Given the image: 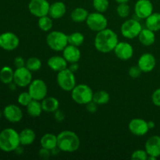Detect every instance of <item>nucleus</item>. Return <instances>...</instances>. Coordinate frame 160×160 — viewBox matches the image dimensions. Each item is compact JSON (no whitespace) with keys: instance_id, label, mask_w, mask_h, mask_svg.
<instances>
[{"instance_id":"obj_34","label":"nucleus","mask_w":160,"mask_h":160,"mask_svg":"<svg viewBox=\"0 0 160 160\" xmlns=\"http://www.w3.org/2000/svg\"><path fill=\"white\" fill-rule=\"evenodd\" d=\"M109 6V0H93V7L96 12L103 13L107 10Z\"/></svg>"},{"instance_id":"obj_42","label":"nucleus","mask_w":160,"mask_h":160,"mask_svg":"<svg viewBox=\"0 0 160 160\" xmlns=\"http://www.w3.org/2000/svg\"><path fill=\"white\" fill-rule=\"evenodd\" d=\"M98 109V105L93 101H91L88 104H86V109L88 112H91V113H95Z\"/></svg>"},{"instance_id":"obj_8","label":"nucleus","mask_w":160,"mask_h":160,"mask_svg":"<svg viewBox=\"0 0 160 160\" xmlns=\"http://www.w3.org/2000/svg\"><path fill=\"white\" fill-rule=\"evenodd\" d=\"M86 24L92 31L98 32L107 28L108 20L103 13L95 12L89 13L86 20Z\"/></svg>"},{"instance_id":"obj_44","label":"nucleus","mask_w":160,"mask_h":160,"mask_svg":"<svg viewBox=\"0 0 160 160\" xmlns=\"http://www.w3.org/2000/svg\"><path fill=\"white\" fill-rule=\"evenodd\" d=\"M78 67H78V62H73V63H70V67H69V69H70L72 72L75 73V72L78 70Z\"/></svg>"},{"instance_id":"obj_10","label":"nucleus","mask_w":160,"mask_h":160,"mask_svg":"<svg viewBox=\"0 0 160 160\" xmlns=\"http://www.w3.org/2000/svg\"><path fill=\"white\" fill-rule=\"evenodd\" d=\"M49 8L48 0H31L28 4L29 12L38 18L48 15Z\"/></svg>"},{"instance_id":"obj_33","label":"nucleus","mask_w":160,"mask_h":160,"mask_svg":"<svg viewBox=\"0 0 160 160\" xmlns=\"http://www.w3.org/2000/svg\"><path fill=\"white\" fill-rule=\"evenodd\" d=\"M25 67L31 71H38L42 67V61L37 57H31L26 61Z\"/></svg>"},{"instance_id":"obj_17","label":"nucleus","mask_w":160,"mask_h":160,"mask_svg":"<svg viewBox=\"0 0 160 160\" xmlns=\"http://www.w3.org/2000/svg\"><path fill=\"white\" fill-rule=\"evenodd\" d=\"M156 65V60L155 56L151 53H144L138 61V66L140 67L142 72L148 73L154 70Z\"/></svg>"},{"instance_id":"obj_20","label":"nucleus","mask_w":160,"mask_h":160,"mask_svg":"<svg viewBox=\"0 0 160 160\" xmlns=\"http://www.w3.org/2000/svg\"><path fill=\"white\" fill-rule=\"evenodd\" d=\"M66 12H67V7L64 2L60 1L55 2L50 4L48 16L54 20H58L62 18L65 15Z\"/></svg>"},{"instance_id":"obj_45","label":"nucleus","mask_w":160,"mask_h":160,"mask_svg":"<svg viewBox=\"0 0 160 160\" xmlns=\"http://www.w3.org/2000/svg\"><path fill=\"white\" fill-rule=\"evenodd\" d=\"M148 128H149V130H151V129H153V128L156 127V124H155L154 122L150 120V121H148Z\"/></svg>"},{"instance_id":"obj_21","label":"nucleus","mask_w":160,"mask_h":160,"mask_svg":"<svg viewBox=\"0 0 160 160\" xmlns=\"http://www.w3.org/2000/svg\"><path fill=\"white\" fill-rule=\"evenodd\" d=\"M67 61L63 56H54L50 57L47 61V64L50 69L56 72H59L67 68Z\"/></svg>"},{"instance_id":"obj_5","label":"nucleus","mask_w":160,"mask_h":160,"mask_svg":"<svg viewBox=\"0 0 160 160\" xmlns=\"http://www.w3.org/2000/svg\"><path fill=\"white\" fill-rule=\"evenodd\" d=\"M46 43L53 51L62 52L69 44L68 35L62 31H51L46 37Z\"/></svg>"},{"instance_id":"obj_27","label":"nucleus","mask_w":160,"mask_h":160,"mask_svg":"<svg viewBox=\"0 0 160 160\" xmlns=\"http://www.w3.org/2000/svg\"><path fill=\"white\" fill-rule=\"evenodd\" d=\"M42 111H43V109H42V102H40V101H38V100L33 99L27 106L28 114L30 117H34V118L40 117Z\"/></svg>"},{"instance_id":"obj_32","label":"nucleus","mask_w":160,"mask_h":160,"mask_svg":"<svg viewBox=\"0 0 160 160\" xmlns=\"http://www.w3.org/2000/svg\"><path fill=\"white\" fill-rule=\"evenodd\" d=\"M84 42V36L81 32H73L68 35V42L74 46H81Z\"/></svg>"},{"instance_id":"obj_40","label":"nucleus","mask_w":160,"mask_h":160,"mask_svg":"<svg viewBox=\"0 0 160 160\" xmlns=\"http://www.w3.org/2000/svg\"><path fill=\"white\" fill-rule=\"evenodd\" d=\"M65 113L63 112V111H62L61 109H57L56 112H54V119L57 122L60 123L62 122L65 120Z\"/></svg>"},{"instance_id":"obj_36","label":"nucleus","mask_w":160,"mask_h":160,"mask_svg":"<svg viewBox=\"0 0 160 160\" xmlns=\"http://www.w3.org/2000/svg\"><path fill=\"white\" fill-rule=\"evenodd\" d=\"M32 100V97L31 96V95H30V93L28 92L20 93L19 95L18 98H17V102H18L19 104L23 106H26V107Z\"/></svg>"},{"instance_id":"obj_28","label":"nucleus","mask_w":160,"mask_h":160,"mask_svg":"<svg viewBox=\"0 0 160 160\" xmlns=\"http://www.w3.org/2000/svg\"><path fill=\"white\" fill-rule=\"evenodd\" d=\"M89 15V12L86 9L83 7H78L73 9L70 14L71 20L75 23H82L86 21Z\"/></svg>"},{"instance_id":"obj_6","label":"nucleus","mask_w":160,"mask_h":160,"mask_svg":"<svg viewBox=\"0 0 160 160\" xmlns=\"http://www.w3.org/2000/svg\"><path fill=\"white\" fill-rule=\"evenodd\" d=\"M56 81L59 87L65 92H71L76 84V78L73 72L67 67L65 70L58 72Z\"/></svg>"},{"instance_id":"obj_26","label":"nucleus","mask_w":160,"mask_h":160,"mask_svg":"<svg viewBox=\"0 0 160 160\" xmlns=\"http://www.w3.org/2000/svg\"><path fill=\"white\" fill-rule=\"evenodd\" d=\"M146 28L152 31H159L160 30V13L159 12H152L149 17L145 19Z\"/></svg>"},{"instance_id":"obj_13","label":"nucleus","mask_w":160,"mask_h":160,"mask_svg":"<svg viewBox=\"0 0 160 160\" xmlns=\"http://www.w3.org/2000/svg\"><path fill=\"white\" fill-rule=\"evenodd\" d=\"M153 4L150 0H138L134 5V12L139 19H146L153 12Z\"/></svg>"},{"instance_id":"obj_18","label":"nucleus","mask_w":160,"mask_h":160,"mask_svg":"<svg viewBox=\"0 0 160 160\" xmlns=\"http://www.w3.org/2000/svg\"><path fill=\"white\" fill-rule=\"evenodd\" d=\"M145 151L149 156L158 158L160 156V136L153 135L146 141Z\"/></svg>"},{"instance_id":"obj_4","label":"nucleus","mask_w":160,"mask_h":160,"mask_svg":"<svg viewBox=\"0 0 160 160\" xmlns=\"http://www.w3.org/2000/svg\"><path fill=\"white\" fill-rule=\"evenodd\" d=\"M93 91L88 85L78 84L71 91V98L77 104L86 105L93 98Z\"/></svg>"},{"instance_id":"obj_24","label":"nucleus","mask_w":160,"mask_h":160,"mask_svg":"<svg viewBox=\"0 0 160 160\" xmlns=\"http://www.w3.org/2000/svg\"><path fill=\"white\" fill-rule=\"evenodd\" d=\"M40 144L42 148L52 150L53 148L57 147V135L51 133H47L41 138Z\"/></svg>"},{"instance_id":"obj_41","label":"nucleus","mask_w":160,"mask_h":160,"mask_svg":"<svg viewBox=\"0 0 160 160\" xmlns=\"http://www.w3.org/2000/svg\"><path fill=\"white\" fill-rule=\"evenodd\" d=\"M38 154H39V156H40L42 159H48V158L50 157L52 153H51V150L47 149V148H42H42L39 150Z\"/></svg>"},{"instance_id":"obj_29","label":"nucleus","mask_w":160,"mask_h":160,"mask_svg":"<svg viewBox=\"0 0 160 160\" xmlns=\"http://www.w3.org/2000/svg\"><path fill=\"white\" fill-rule=\"evenodd\" d=\"M14 71L10 67L5 66L0 70V81L3 84H9L13 81Z\"/></svg>"},{"instance_id":"obj_3","label":"nucleus","mask_w":160,"mask_h":160,"mask_svg":"<svg viewBox=\"0 0 160 160\" xmlns=\"http://www.w3.org/2000/svg\"><path fill=\"white\" fill-rule=\"evenodd\" d=\"M20 145V135L12 128H5L0 132V149L5 152H13Z\"/></svg>"},{"instance_id":"obj_9","label":"nucleus","mask_w":160,"mask_h":160,"mask_svg":"<svg viewBox=\"0 0 160 160\" xmlns=\"http://www.w3.org/2000/svg\"><path fill=\"white\" fill-rule=\"evenodd\" d=\"M28 92L33 99L42 101L47 96L48 87L45 81L42 79L33 80L28 85Z\"/></svg>"},{"instance_id":"obj_12","label":"nucleus","mask_w":160,"mask_h":160,"mask_svg":"<svg viewBox=\"0 0 160 160\" xmlns=\"http://www.w3.org/2000/svg\"><path fill=\"white\" fill-rule=\"evenodd\" d=\"M20 39L12 32H4L0 34V48L6 51H12L18 48Z\"/></svg>"},{"instance_id":"obj_23","label":"nucleus","mask_w":160,"mask_h":160,"mask_svg":"<svg viewBox=\"0 0 160 160\" xmlns=\"http://www.w3.org/2000/svg\"><path fill=\"white\" fill-rule=\"evenodd\" d=\"M42 106L44 112L54 113L57 109H59V100L55 97L46 96L43 100H42Z\"/></svg>"},{"instance_id":"obj_14","label":"nucleus","mask_w":160,"mask_h":160,"mask_svg":"<svg viewBox=\"0 0 160 160\" xmlns=\"http://www.w3.org/2000/svg\"><path fill=\"white\" fill-rule=\"evenodd\" d=\"M128 129L131 134L138 137L144 136L149 131L148 122L140 118L132 119L128 124Z\"/></svg>"},{"instance_id":"obj_15","label":"nucleus","mask_w":160,"mask_h":160,"mask_svg":"<svg viewBox=\"0 0 160 160\" xmlns=\"http://www.w3.org/2000/svg\"><path fill=\"white\" fill-rule=\"evenodd\" d=\"M113 51L116 56L118 59L123 61H127L131 59L134 55L133 46L130 43L125 42H118Z\"/></svg>"},{"instance_id":"obj_22","label":"nucleus","mask_w":160,"mask_h":160,"mask_svg":"<svg viewBox=\"0 0 160 160\" xmlns=\"http://www.w3.org/2000/svg\"><path fill=\"white\" fill-rule=\"evenodd\" d=\"M138 38L140 43L143 45H145V46H150V45H153L156 42L155 31H152L147 28L142 30Z\"/></svg>"},{"instance_id":"obj_16","label":"nucleus","mask_w":160,"mask_h":160,"mask_svg":"<svg viewBox=\"0 0 160 160\" xmlns=\"http://www.w3.org/2000/svg\"><path fill=\"white\" fill-rule=\"evenodd\" d=\"M3 116L11 123H19L23 118V112L17 105L9 104L3 109Z\"/></svg>"},{"instance_id":"obj_30","label":"nucleus","mask_w":160,"mask_h":160,"mask_svg":"<svg viewBox=\"0 0 160 160\" xmlns=\"http://www.w3.org/2000/svg\"><path fill=\"white\" fill-rule=\"evenodd\" d=\"M109 94L106 91H98L95 92L93 95V98L92 101L95 102L98 106H102V105L107 104L109 101Z\"/></svg>"},{"instance_id":"obj_46","label":"nucleus","mask_w":160,"mask_h":160,"mask_svg":"<svg viewBox=\"0 0 160 160\" xmlns=\"http://www.w3.org/2000/svg\"><path fill=\"white\" fill-rule=\"evenodd\" d=\"M117 3H128L129 0H115Z\"/></svg>"},{"instance_id":"obj_1","label":"nucleus","mask_w":160,"mask_h":160,"mask_svg":"<svg viewBox=\"0 0 160 160\" xmlns=\"http://www.w3.org/2000/svg\"><path fill=\"white\" fill-rule=\"evenodd\" d=\"M119 42L118 35L112 30L106 28L97 32L95 38V48L102 53H109L113 51Z\"/></svg>"},{"instance_id":"obj_19","label":"nucleus","mask_w":160,"mask_h":160,"mask_svg":"<svg viewBox=\"0 0 160 160\" xmlns=\"http://www.w3.org/2000/svg\"><path fill=\"white\" fill-rule=\"evenodd\" d=\"M62 56L69 63L78 62L81 56V50L78 46H74L68 44L65 48L62 50Z\"/></svg>"},{"instance_id":"obj_7","label":"nucleus","mask_w":160,"mask_h":160,"mask_svg":"<svg viewBox=\"0 0 160 160\" xmlns=\"http://www.w3.org/2000/svg\"><path fill=\"white\" fill-rule=\"evenodd\" d=\"M142 28L140 22L136 19H129L122 23L120 32L124 38L128 39H134L138 37Z\"/></svg>"},{"instance_id":"obj_11","label":"nucleus","mask_w":160,"mask_h":160,"mask_svg":"<svg viewBox=\"0 0 160 160\" xmlns=\"http://www.w3.org/2000/svg\"><path fill=\"white\" fill-rule=\"evenodd\" d=\"M32 73L26 67L17 68L14 71L13 82L18 87L24 88L29 85L32 81Z\"/></svg>"},{"instance_id":"obj_43","label":"nucleus","mask_w":160,"mask_h":160,"mask_svg":"<svg viewBox=\"0 0 160 160\" xmlns=\"http://www.w3.org/2000/svg\"><path fill=\"white\" fill-rule=\"evenodd\" d=\"M13 64L16 67V68H20V67H25L26 65V62H25L24 59L23 57H20V56H17L14 59Z\"/></svg>"},{"instance_id":"obj_2","label":"nucleus","mask_w":160,"mask_h":160,"mask_svg":"<svg viewBox=\"0 0 160 160\" xmlns=\"http://www.w3.org/2000/svg\"><path fill=\"white\" fill-rule=\"evenodd\" d=\"M81 140L76 133L71 131H63L57 135V147L64 152H73L78 150Z\"/></svg>"},{"instance_id":"obj_35","label":"nucleus","mask_w":160,"mask_h":160,"mask_svg":"<svg viewBox=\"0 0 160 160\" xmlns=\"http://www.w3.org/2000/svg\"><path fill=\"white\" fill-rule=\"evenodd\" d=\"M117 12L121 18H127L129 17L131 9L128 3H119L117 7Z\"/></svg>"},{"instance_id":"obj_25","label":"nucleus","mask_w":160,"mask_h":160,"mask_svg":"<svg viewBox=\"0 0 160 160\" xmlns=\"http://www.w3.org/2000/svg\"><path fill=\"white\" fill-rule=\"evenodd\" d=\"M20 142L22 145H30L34 143L36 138L35 132L31 128H25L20 133Z\"/></svg>"},{"instance_id":"obj_39","label":"nucleus","mask_w":160,"mask_h":160,"mask_svg":"<svg viewBox=\"0 0 160 160\" xmlns=\"http://www.w3.org/2000/svg\"><path fill=\"white\" fill-rule=\"evenodd\" d=\"M152 101L156 106L160 107V88L156 89L152 95Z\"/></svg>"},{"instance_id":"obj_37","label":"nucleus","mask_w":160,"mask_h":160,"mask_svg":"<svg viewBox=\"0 0 160 160\" xmlns=\"http://www.w3.org/2000/svg\"><path fill=\"white\" fill-rule=\"evenodd\" d=\"M148 157V155L145 149H138L131 155V159L133 160H147Z\"/></svg>"},{"instance_id":"obj_31","label":"nucleus","mask_w":160,"mask_h":160,"mask_svg":"<svg viewBox=\"0 0 160 160\" xmlns=\"http://www.w3.org/2000/svg\"><path fill=\"white\" fill-rule=\"evenodd\" d=\"M38 28L42 31L48 32V31H51V29L52 28V18H51L48 15L39 17L38 21Z\"/></svg>"},{"instance_id":"obj_38","label":"nucleus","mask_w":160,"mask_h":160,"mask_svg":"<svg viewBox=\"0 0 160 160\" xmlns=\"http://www.w3.org/2000/svg\"><path fill=\"white\" fill-rule=\"evenodd\" d=\"M142 70H141L138 66H133L128 70V74H129V76L131 78H134V79L139 78L141 76V74H142Z\"/></svg>"}]
</instances>
